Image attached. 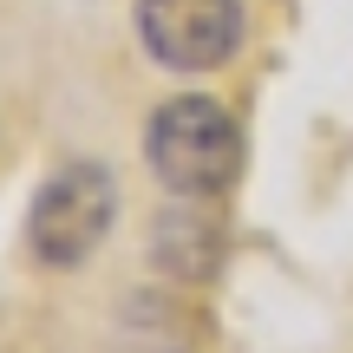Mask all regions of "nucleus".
<instances>
[{
	"label": "nucleus",
	"mask_w": 353,
	"mask_h": 353,
	"mask_svg": "<svg viewBox=\"0 0 353 353\" xmlns=\"http://www.w3.org/2000/svg\"><path fill=\"white\" fill-rule=\"evenodd\" d=\"M144 151H151V170L164 190H176V196H216L242 170V131L216 99H170L151 118Z\"/></svg>",
	"instance_id": "nucleus-1"
},
{
	"label": "nucleus",
	"mask_w": 353,
	"mask_h": 353,
	"mask_svg": "<svg viewBox=\"0 0 353 353\" xmlns=\"http://www.w3.org/2000/svg\"><path fill=\"white\" fill-rule=\"evenodd\" d=\"M112 216H118V190L105 164H65L59 176L39 183L33 210H26V249L39 268H72L105 242Z\"/></svg>",
	"instance_id": "nucleus-2"
},
{
	"label": "nucleus",
	"mask_w": 353,
	"mask_h": 353,
	"mask_svg": "<svg viewBox=\"0 0 353 353\" xmlns=\"http://www.w3.org/2000/svg\"><path fill=\"white\" fill-rule=\"evenodd\" d=\"M138 39L170 72H216L242 46V0H138Z\"/></svg>",
	"instance_id": "nucleus-3"
},
{
	"label": "nucleus",
	"mask_w": 353,
	"mask_h": 353,
	"mask_svg": "<svg viewBox=\"0 0 353 353\" xmlns=\"http://www.w3.org/2000/svg\"><path fill=\"white\" fill-rule=\"evenodd\" d=\"M157 262H164L170 275H210V268L223 262V229H216V216L170 210L164 223H157Z\"/></svg>",
	"instance_id": "nucleus-4"
}]
</instances>
